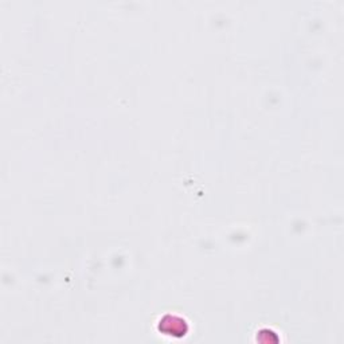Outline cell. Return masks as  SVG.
I'll return each mask as SVG.
<instances>
[{"mask_svg":"<svg viewBox=\"0 0 344 344\" xmlns=\"http://www.w3.org/2000/svg\"><path fill=\"white\" fill-rule=\"evenodd\" d=\"M172 323L169 324L167 317H164L161 321H160V328L168 327V329H172L171 335H175V333H183L185 335L187 332V324H186L185 320H182L181 317H177V316H172Z\"/></svg>","mask_w":344,"mask_h":344,"instance_id":"cell-1","label":"cell"}]
</instances>
